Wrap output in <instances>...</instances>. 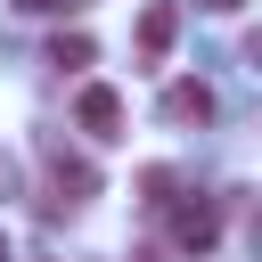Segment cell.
Returning a JSON list of instances; mask_svg holds the SVG:
<instances>
[{"label": "cell", "instance_id": "obj_1", "mask_svg": "<svg viewBox=\"0 0 262 262\" xmlns=\"http://www.w3.org/2000/svg\"><path fill=\"white\" fill-rule=\"evenodd\" d=\"M213 237H221V213H213L205 196H188V205L172 196V246H180V254H213Z\"/></svg>", "mask_w": 262, "mask_h": 262}, {"label": "cell", "instance_id": "obj_2", "mask_svg": "<svg viewBox=\"0 0 262 262\" xmlns=\"http://www.w3.org/2000/svg\"><path fill=\"white\" fill-rule=\"evenodd\" d=\"M172 41H180V8L172 0H147V16H139V66H164Z\"/></svg>", "mask_w": 262, "mask_h": 262}, {"label": "cell", "instance_id": "obj_3", "mask_svg": "<svg viewBox=\"0 0 262 262\" xmlns=\"http://www.w3.org/2000/svg\"><path fill=\"white\" fill-rule=\"evenodd\" d=\"M74 115H82V131H90V139H123V98H115L106 82H82Z\"/></svg>", "mask_w": 262, "mask_h": 262}, {"label": "cell", "instance_id": "obj_4", "mask_svg": "<svg viewBox=\"0 0 262 262\" xmlns=\"http://www.w3.org/2000/svg\"><path fill=\"white\" fill-rule=\"evenodd\" d=\"M41 164H49V188H57L66 205H82V196H98V164H90V156H66V147H49Z\"/></svg>", "mask_w": 262, "mask_h": 262}, {"label": "cell", "instance_id": "obj_5", "mask_svg": "<svg viewBox=\"0 0 262 262\" xmlns=\"http://www.w3.org/2000/svg\"><path fill=\"white\" fill-rule=\"evenodd\" d=\"M164 123H213V90L205 82H164Z\"/></svg>", "mask_w": 262, "mask_h": 262}, {"label": "cell", "instance_id": "obj_6", "mask_svg": "<svg viewBox=\"0 0 262 262\" xmlns=\"http://www.w3.org/2000/svg\"><path fill=\"white\" fill-rule=\"evenodd\" d=\"M90 57H98V49H90V33H57V41H49V66H57V74H82Z\"/></svg>", "mask_w": 262, "mask_h": 262}, {"label": "cell", "instance_id": "obj_7", "mask_svg": "<svg viewBox=\"0 0 262 262\" xmlns=\"http://www.w3.org/2000/svg\"><path fill=\"white\" fill-rule=\"evenodd\" d=\"M172 188H180L172 164H147V172H139V205H172Z\"/></svg>", "mask_w": 262, "mask_h": 262}, {"label": "cell", "instance_id": "obj_8", "mask_svg": "<svg viewBox=\"0 0 262 262\" xmlns=\"http://www.w3.org/2000/svg\"><path fill=\"white\" fill-rule=\"evenodd\" d=\"M25 16H74V8H90V0H16Z\"/></svg>", "mask_w": 262, "mask_h": 262}, {"label": "cell", "instance_id": "obj_9", "mask_svg": "<svg viewBox=\"0 0 262 262\" xmlns=\"http://www.w3.org/2000/svg\"><path fill=\"white\" fill-rule=\"evenodd\" d=\"M205 8H213V16H237V8H246V0H205Z\"/></svg>", "mask_w": 262, "mask_h": 262}, {"label": "cell", "instance_id": "obj_10", "mask_svg": "<svg viewBox=\"0 0 262 262\" xmlns=\"http://www.w3.org/2000/svg\"><path fill=\"white\" fill-rule=\"evenodd\" d=\"M0 262H8V237H0Z\"/></svg>", "mask_w": 262, "mask_h": 262}]
</instances>
